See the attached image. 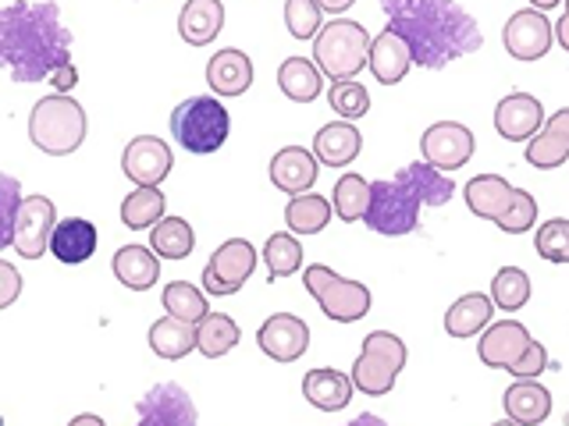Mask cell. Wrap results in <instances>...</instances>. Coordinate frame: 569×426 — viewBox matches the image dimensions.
<instances>
[{
  "label": "cell",
  "instance_id": "1",
  "mask_svg": "<svg viewBox=\"0 0 569 426\" xmlns=\"http://www.w3.org/2000/svg\"><path fill=\"white\" fill-rule=\"evenodd\" d=\"M388 29H396L413 64L423 71H441L459 58L480 50V29L467 8L456 0H381Z\"/></svg>",
  "mask_w": 569,
  "mask_h": 426
},
{
  "label": "cell",
  "instance_id": "2",
  "mask_svg": "<svg viewBox=\"0 0 569 426\" xmlns=\"http://www.w3.org/2000/svg\"><path fill=\"white\" fill-rule=\"evenodd\" d=\"M71 61V32L61 22V8L40 0H14L0 8V68L14 82H43L58 64Z\"/></svg>",
  "mask_w": 569,
  "mask_h": 426
},
{
  "label": "cell",
  "instance_id": "3",
  "mask_svg": "<svg viewBox=\"0 0 569 426\" xmlns=\"http://www.w3.org/2000/svg\"><path fill=\"white\" fill-rule=\"evenodd\" d=\"M452 195L456 185L445 178V171L420 160V164H406L396 178H385V182L370 185V206L363 213V221L378 235L399 239L417 231L420 206H445Z\"/></svg>",
  "mask_w": 569,
  "mask_h": 426
},
{
  "label": "cell",
  "instance_id": "4",
  "mask_svg": "<svg viewBox=\"0 0 569 426\" xmlns=\"http://www.w3.org/2000/svg\"><path fill=\"white\" fill-rule=\"evenodd\" d=\"M89 132L86 106L68 93H50L32 103L29 111V142L47 156H71Z\"/></svg>",
  "mask_w": 569,
  "mask_h": 426
},
{
  "label": "cell",
  "instance_id": "5",
  "mask_svg": "<svg viewBox=\"0 0 569 426\" xmlns=\"http://www.w3.org/2000/svg\"><path fill=\"white\" fill-rule=\"evenodd\" d=\"M231 132L228 106L218 97H189L171 111V139L192 156L218 153Z\"/></svg>",
  "mask_w": 569,
  "mask_h": 426
},
{
  "label": "cell",
  "instance_id": "6",
  "mask_svg": "<svg viewBox=\"0 0 569 426\" xmlns=\"http://www.w3.org/2000/svg\"><path fill=\"white\" fill-rule=\"evenodd\" d=\"M370 53V36L360 22L349 18H331V22L313 36V61L328 79H352L360 75Z\"/></svg>",
  "mask_w": 569,
  "mask_h": 426
},
{
  "label": "cell",
  "instance_id": "7",
  "mask_svg": "<svg viewBox=\"0 0 569 426\" xmlns=\"http://www.w3.org/2000/svg\"><path fill=\"white\" fill-rule=\"evenodd\" d=\"M406 359H409V352L399 342V334H388V331L367 334L360 359L352 363V387L363 390L370 398L388 395V390L396 387L399 373L406 369Z\"/></svg>",
  "mask_w": 569,
  "mask_h": 426
},
{
  "label": "cell",
  "instance_id": "8",
  "mask_svg": "<svg viewBox=\"0 0 569 426\" xmlns=\"http://www.w3.org/2000/svg\"><path fill=\"white\" fill-rule=\"evenodd\" d=\"M253 271H257V245H249L246 239H228L203 266V292L213 298L236 295L253 277Z\"/></svg>",
  "mask_w": 569,
  "mask_h": 426
},
{
  "label": "cell",
  "instance_id": "9",
  "mask_svg": "<svg viewBox=\"0 0 569 426\" xmlns=\"http://www.w3.org/2000/svg\"><path fill=\"white\" fill-rule=\"evenodd\" d=\"M58 224V206L47 195H29L18 206V217H14V235L11 245L14 253L22 260H40L43 253H50V231Z\"/></svg>",
  "mask_w": 569,
  "mask_h": 426
},
{
  "label": "cell",
  "instance_id": "10",
  "mask_svg": "<svg viewBox=\"0 0 569 426\" xmlns=\"http://www.w3.org/2000/svg\"><path fill=\"white\" fill-rule=\"evenodd\" d=\"M477 150L473 132L459 121H438L420 135V153L431 168L438 171H459L470 164V156Z\"/></svg>",
  "mask_w": 569,
  "mask_h": 426
},
{
  "label": "cell",
  "instance_id": "11",
  "mask_svg": "<svg viewBox=\"0 0 569 426\" xmlns=\"http://www.w3.org/2000/svg\"><path fill=\"white\" fill-rule=\"evenodd\" d=\"M551 36H556V29H551L545 11L527 8V11H512V18L502 29V47L516 61H541L551 50Z\"/></svg>",
  "mask_w": 569,
  "mask_h": 426
},
{
  "label": "cell",
  "instance_id": "12",
  "mask_svg": "<svg viewBox=\"0 0 569 426\" xmlns=\"http://www.w3.org/2000/svg\"><path fill=\"white\" fill-rule=\"evenodd\" d=\"M174 168L171 146L157 135L132 139L121 153V171L132 185H160Z\"/></svg>",
  "mask_w": 569,
  "mask_h": 426
},
{
  "label": "cell",
  "instance_id": "13",
  "mask_svg": "<svg viewBox=\"0 0 569 426\" xmlns=\"http://www.w3.org/2000/svg\"><path fill=\"white\" fill-rule=\"evenodd\" d=\"M257 345L267 359L296 363L310 348V327L292 313H274V316H267L263 327L257 331Z\"/></svg>",
  "mask_w": 569,
  "mask_h": 426
},
{
  "label": "cell",
  "instance_id": "14",
  "mask_svg": "<svg viewBox=\"0 0 569 426\" xmlns=\"http://www.w3.org/2000/svg\"><path fill=\"white\" fill-rule=\"evenodd\" d=\"M136 413H139V426H196L200 423L196 405L182 390V384H157L150 395L136 405Z\"/></svg>",
  "mask_w": 569,
  "mask_h": 426
},
{
  "label": "cell",
  "instance_id": "15",
  "mask_svg": "<svg viewBox=\"0 0 569 426\" xmlns=\"http://www.w3.org/2000/svg\"><path fill=\"white\" fill-rule=\"evenodd\" d=\"M317 302H320V313L335 320V324H356V320H363L370 313L373 295L363 281H349L335 274L325 284V292L317 295Z\"/></svg>",
  "mask_w": 569,
  "mask_h": 426
},
{
  "label": "cell",
  "instance_id": "16",
  "mask_svg": "<svg viewBox=\"0 0 569 426\" xmlns=\"http://www.w3.org/2000/svg\"><path fill=\"white\" fill-rule=\"evenodd\" d=\"M527 160L538 171H551V168H562L569 160V106L551 114L541 132H533L527 139Z\"/></svg>",
  "mask_w": 569,
  "mask_h": 426
},
{
  "label": "cell",
  "instance_id": "17",
  "mask_svg": "<svg viewBox=\"0 0 569 426\" xmlns=\"http://www.w3.org/2000/svg\"><path fill=\"white\" fill-rule=\"evenodd\" d=\"M541 124H545L541 100H533L530 93H509L495 106V129L509 142H527L533 132H541Z\"/></svg>",
  "mask_w": 569,
  "mask_h": 426
},
{
  "label": "cell",
  "instance_id": "18",
  "mask_svg": "<svg viewBox=\"0 0 569 426\" xmlns=\"http://www.w3.org/2000/svg\"><path fill=\"white\" fill-rule=\"evenodd\" d=\"M207 85L213 89V97L236 100L242 93H249L253 85V61L242 50H218L207 61Z\"/></svg>",
  "mask_w": 569,
  "mask_h": 426
},
{
  "label": "cell",
  "instance_id": "19",
  "mask_svg": "<svg viewBox=\"0 0 569 426\" xmlns=\"http://www.w3.org/2000/svg\"><path fill=\"white\" fill-rule=\"evenodd\" d=\"M317 174H320L317 153L302 150V146H284L271 160V185L281 189V192H289V195L310 192L317 185Z\"/></svg>",
  "mask_w": 569,
  "mask_h": 426
},
{
  "label": "cell",
  "instance_id": "20",
  "mask_svg": "<svg viewBox=\"0 0 569 426\" xmlns=\"http://www.w3.org/2000/svg\"><path fill=\"white\" fill-rule=\"evenodd\" d=\"M530 342L533 337L523 324L502 320V324H491L485 331V337H480V345H477V355H480V363L491 366V369H509V363L520 359Z\"/></svg>",
  "mask_w": 569,
  "mask_h": 426
},
{
  "label": "cell",
  "instance_id": "21",
  "mask_svg": "<svg viewBox=\"0 0 569 426\" xmlns=\"http://www.w3.org/2000/svg\"><path fill=\"white\" fill-rule=\"evenodd\" d=\"M370 71L381 85H399L406 79V71L413 68V53H409L406 40L396 29H385L370 40Z\"/></svg>",
  "mask_w": 569,
  "mask_h": 426
},
{
  "label": "cell",
  "instance_id": "22",
  "mask_svg": "<svg viewBox=\"0 0 569 426\" xmlns=\"http://www.w3.org/2000/svg\"><path fill=\"white\" fill-rule=\"evenodd\" d=\"M224 29V4L221 0H186L178 14V36L189 47H210Z\"/></svg>",
  "mask_w": 569,
  "mask_h": 426
},
{
  "label": "cell",
  "instance_id": "23",
  "mask_svg": "<svg viewBox=\"0 0 569 426\" xmlns=\"http://www.w3.org/2000/svg\"><path fill=\"white\" fill-rule=\"evenodd\" d=\"M97 227L86 217H68L58 221L50 231V253L68 266H79L97 253Z\"/></svg>",
  "mask_w": 569,
  "mask_h": 426
},
{
  "label": "cell",
  "instance_id": "24",
  "mask_svg": "<svg viewBox=\"0 0 569 426\" xmlns=\"http://www.w3.org/2000/svg\"><path fill=\"white\" fill-rule=\"evenodd\" d=\"M360 150H363V135L346 118L325 124V129L313 135V153H317L320 164H328V168L352 164V160L360 156Z\"/></svg>",
  "mask_w": 569,
  "mask_h": 426
},
{
  "label": "cell",
  "instance_id": "25",
  "mask_svg": "<svg viewBox=\"0 0 569 426\" xmlns=\"http://www.w3.org/2000/svg\"><path fill=\"white\" fill-rule=\"evenodd\" d=\"M502 408L509 423L538 426L551 416V395H548V387H541L533 377H516V384L506 390Z\"/></svg>",
  "mask_w": 569,
  "mask_h": 426
},
{
  "label": "cell",
  "instance_id": "26",
  "mask_svg": "<svg viewBox=\"0 0 569 426\" xmlns=\"http://www.w3.org/2000/svg\"><path fill=\"white\" fill-rule=\"evenodd\" d=\"M302 395H307V402L320 408V413H342L352 398V377H346V373H338L331 366L310 369L307 377H302Z\"/></svg>",
  "mask_w": 569,
  "mask_h": 426
},
{
  "label": "cell",
  "instance_id": "27",
  "mask_svg": "<svg viewBox=\"0 0 569 426\" xmlns=\"http://www.w3.org/2000/svg\"><path fill=\"white\" fill-rule=\"evenodd\" d=\"M111 271L114 277L132 292H147L157 284L160 277V256L147 245H121L114 260H111Z\"/></svg>",
  "mask_w": 569,
  "mask_h": 426
},
{
  "label": "cell",
  "instance_id": "28",
  "mask_svg": "<svg viewBox=\"0 0 569 426\" xmlns=\"http://www.w3.org/2000/svg\"><path fill=\"white\" fill-rule=\"evenodd\" d=\"M512 185L506 182L502 174H477L467 182V189H462V195H467V206L473 217L480 221H495L498 213H502L509 203H512Z\"/></svg>",
  "mask_w": 569,
  "mask_h": 426
},
{
  "label": "cell",
  "instance_id": "29",
  "mask_svg": "<svg viewBox=\"0 0 569 426\" xmlns=\"http://www.w3.org/2000/svg\"><path fill=\"white\" fill-rule=\"evenodd\" d=\"M491 313H495V302L485 292H470L456 298L449 313H445V334L452 337H473L477 331H485L491 324Z\"/></svg>",
  "mask_w": 569,
  "mask_h": 426
},
{
  "label": "cell",
  "instance_id": "30",
  "mask_svg": "<svg viewBox=\"0 0 569 426\" xmlns=\"http://www.w3.org/2000/svg\"><path fill=\"white\" fill-rule=\"evenodd\" d=\"M150 348L157 359H168V363H178L186 359V355L196 348V324L189 320H178V316H160L157 324L150 327Z\"/></svg>",
  "mask_w": 569,
  "mask_h": 426
},
{
  "label": "cell",
  "instance_id": "31",
  "mask_svg": "<svg viewBox=\"0 0 569 426\" xmlns=\"http://www.w3.org/2000/svg\"><path fill=\"white\" fill-rule=\"evenodd\" d=\"M278 89L292 103H313L325 89V71L310 58H289L278 68Z\"/></svg>",
  "mask_w": 569,
  "mask_h": 426
},
{
  "label": "cell",
  "instance_id": "32",
  "mask_svg": "<svg viewBox=\"0 0 569 426\" xmlns=\"http://www.w3.org/2000/svg\"><path fill=\"white\" fill-rule=\"evenodd\" d=\"M239 337H242V331L228 313H207L200 324H196V348H200V355H207V359H221V355H228L239 345Z\"/></svg>",
  "mask_w": 569,
  "mask_h": 426
},
{
  "label": "cell",
  "instance_id": "33",
  "mask_svg": "<svg viewBox=\"0 0 569 426\" xmlns=\"http://www.w3.org/2000/svg\"><path fill=\"white\" fill-rule=\"evenodd\" d=\"M164 210H168L164 192L157 185H136V192L121 200V224L129 231H147L164 217Z\"/></svg>",
  "mask_w": 569,
  "mask_h": 426
},
{
  "label": "cell",
  "instance_id": "34",
  "mask_svg": "<svg viewBox=\"0 0 569 426\" xmlns=\"http://www.w3.org/2000/svg\"><path fill=\"white\" fill-rule=\"evenodd\" d=\"M331 213L335 206L317 192H299L296 200L284 210V224H289L292 235H317L331 224Z\"/></svg>",
  "mask_w": 569,
  "mask_h": 426
},
{
  "label": "cell",
  "instance_id": "35",
  "mask_svg": "<svg viewBox=\"0 0 569 426\" xmlns=\"http://www.w3.org/2000/svg\"><path fill=\"white\" fill-rule=\"evenodd\" d=\"M150 248L160 260H186L192 248H196V235H192V224L186 217H160L150 227Z\"/></svg>",
  "mask_w": 569,
  "mask_h": 426
},
{
  "label": "cell",
  "instance_id": "36",
  "mask_svg": "<svg viewBox=\"0 0 569 426\" xmlns=\"http://www.w3.org/2000/svg\"><path fill=\"white\" fill-rule=\"evenodd\" d=\"M331 206L335 213L342 217L346 224L352 221H363V213L370 206V182L360 174H342L335 182V192H331Z\"/></svg>",
  "mask_w": 569,
  "mask_h": 426
},
{
  "label": "cell",
  "instance_id": "37",
  "mask_svg": "<svg viewBox=\"0 0 569 426\" xmlns=\"http://www.w3.org/2000/svg\"><path fill=\"white\" fill-rule=\"evenodd\" d=\"M263 266H267V277H271V281L296 274L302 266V245L296 242V235L274 231V235L267 239V245H263Z\"/></svg>",
  "mask_w": 569,
  "mask_h": 426
},
{
  "label": "cell",
  "instance_id": "38",
  "mask_svg": "<svg viewBox=\"0 0 569 426\" xmlns=\"http://www.w3.org/2000/svg\"><path fill=\"white\" fill-rule=\"evenodd\" d=\"M160 302H164V310L178 320H189V324H200V320L210 313L207 310V292H200L196 284L189 281H171L164 295H160Z\"/></svg>",
  "mask_w": 569,
  "mask_h": 426
},
{
  "label": "cell",
  "instance_id": "39",
  "mask_svg": "<svg viewBox=\"0 0 569 426\" xmlns=\"http://www.w3.org/2000/svg\"><path fill=\"white\" fill-rule=\"evenodd\" d=\"M491 302L509 313L523 310L530 302V277L520 271V266H502L491 281Z\"/></svg>",
  "mask_w": 569,
  "mask_h": 426
},
{
  "label": "cell",
  "instance_id": "40",
  "mask_svg": "<svg viewBox=\"0 0 569 426\" xmlns=\"http://www.w3.org/2000/svg\"><path fill=\"white\" fill-rule=\"evenodd\" d=\"M328 106L346 121H356L370 111V93L356 82V79H338L331 89H328Z\"/></svg>",
  "mask_w": 569,
  "mask_h": 426
},
{
  "label": "cell",
  "instance_id": "41",
  "mask_svg": "<svg viewBox=\"0 0 569 426\" xmlns=\"http://www.w3.org/2000/svg\"><path fill=\"white\" fill-rule=\"evenodd\" d=\"M325 22V8L317 0H284V29L292 40H313Z\"/></svg>",
  "mask_w": 569,
  "mask_h": 426
},
{
  "label": "cell",
  "instance_id": "42",
  "mask_svg": "<svg viewBox=\"0 0 569 426\" xmlns=\"http://www.w3.org/2000/svg\"><path fill=\"white\" fill-rule=\"evenodd\" d=\"M495 224L506 231V235H523V231H530L533 224H538V200H533L530 192L516 189L512 192V203L498 213Z\"/></svg>",
  "mask_w": 569,
  "mask_h": 426
},
{
  "label": "cell",
  "instance_id": "43",
  "mask_svg": "<svg viewBox=\"0 0 569 426\" xmlns=\"http://www.w3.org/2000/svg\"><path fill=\"white\" fill-rule=\"evenodd\" d=\"M533 248L548 263H569V221L566 217L545 221L538 227V235H533Z\"/></svg>",
  "mask_w": 569,
  "mask_h": 426
},
{
  "label": "cell",
  "instance_id": "44",
  "mask_svg": "<svg viewBox=\"0 0 569 426\" xmlns=\"http://www.w3.org/2000/svg\"><path fill=\"white\" fill-rule=\"evenodd\" d=\"M22 185H18V178L0 171V248L11 245V235H14V217H18V206H22Z\"/></svg>",
  "mask_w": 569,
  "mask_h": 426
},
{
  "label": "cell",
  "instance_id": "45",
  "mask_svg": "<svg viewBox=\"0 0 569 426\" xmlns=\"http://www.w3.org/2000/svg\"><path fill=\"white\" fill-rule=\"evenodd\" d=\"M545 366H548V348L541 342H530L520 359L509 363V373L512 377H538Z\"/></svg>",
  "mask_w": 569,
  "mask_h": 426
},
{
  "label": "cell",
  "instance_id": "46",
  "mask_svg": "<svg viewBox=\"0 0 569 426\" xmlns=\"http://www.w3.org/2000/svg\"><path fill=\"white\" fill-rule=\"evenodd\" d=\"M18 295H22V274H18L11 263L0 260V310L14 306Z\"/></svg>",
  "mask_w": 569,
  "mask_h": 426
},
{
  "label": "cell",
  "instance_id": "47",
  "mask_svg": "<svg viewBox=\"0 0 569 426\" xmlns=\"http://www.w3.org/2000/svg\"><path fill=\"white\" fill-rule=\"evenodd\" d=\"M335 277V271H331V266H325V263H310L307 266V274H302V284H307V292L317 298L320 292H325V284Z\"/></svg>",
  "mask_w": 569,
  "mask_h": 426
},
{
  "label": "cell",
  "instance_id": "48",
  "mask_svg": "<svg viewBox=\"0 0 569 426\" xmlns=\"http://www.w3.org/2000/svg\"><path fill=\"white\" fill-rule=\"evenodd\" d=\"M50 85H53V93H68V89H76L79 85V71H76V64H58L50 71Z\"/></svg>",
  "mask_w": 569,
  "mask_h": 426
},
{
  "label": "cell",
  "instance_id": "49",
  "mask_svg": "<svg viewBox=\"0 0 569 426\" xmlns=\"http://www.w3.org/2000/svg\"><path fill=\"white\" fill-rule=\"evenodd\" d=\"M317 4L325 8V14H346L356 4V0H317Z\"/></svg>",
  "mask_w": 569,
  "mask_h": 426
},
{
  "label": "cell",
  "instance_id": "50",
  "mask_svg": "<svg viewBox=\"0 0 569 426\" xmlns=\"http://www.w3.org/2000/svg\"><path fill=\"white\" fill-rule=\"evenodd\" d=\"M556 40H559V47L569 53V11L559 18V26H556Z\"/></svg>",
  "mask_w": 569,
  "mask_h": 426
},
{
  "label": "cell",
  "instance_id": "51",
  "mask_svg": "<svg viewBox=\"0 0 569 426\" xmlns=\"http://www.w3.org/2000/svg\"><path fill=\"white\" fill-rule=\"evenodd\" d=\"M530 4L538 8V11H551V8H559L562 0H530Z\"/></svg>",
  "mask_w": 569,
  "mask_h": 426
},
{
  "label": "cell",
  "instance_id": "52",
  "mask_svg": "<svg viewBox=\"0 0 569 426\" xmlns=\"http://www.w3.org/2000/svg\"><path fill=\"white\" fill-rule=\"evenodd\" d=\"M566 11H569V0H566Z\"/></svg>",
  "mask_w": 569,
  "mask_h": 426
},
{
  "label": "cell",
  "instance_id": "53",
  "mask_svg": "<svg viewBox=\"0 0 569 426\" xmlns=\"http://www.w3.org/2000/svg\"><path fill=\"white\" fill-rule=\"evenodd\" d=\"M566 423H569V419H566Z\"/></svg>",
  "mask_w": 569,
  "mask_h": 426
}]
</instances>
